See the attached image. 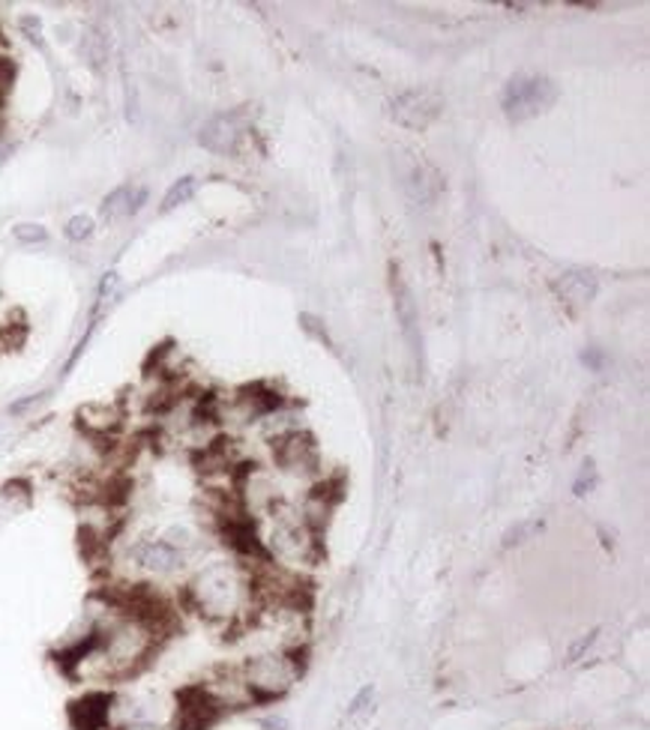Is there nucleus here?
<instances>
[{
    "instance_id": "obj_11",
    "label": "nucleus",
    "mask_w": 650,
    "mask_h": 730,
    "mask_svg": "<svg viewBox=\"0 0 650 730\" xmlns=\"http://www.w3.org/2000/svg\"><path fill=\"white\" fill-rule=\"evenodd\" d=\"M555 287H558L561 299L582 306V303H590L594 294H597V279H594L590 272L573 270V272H566V276H561V279L555 282Z\"/></svg>"
},
{
    "instance_id": "obj_15",
    "label": "nucleus",
    "mask_w": 650,
    "mask_h": 730,
    "mask_svg": "<svg viewBox=\"0 0 650 730\" xmlns=\"http://www.w3.org/2000/svg\"><path fill=\"white\" fill-rule=\"evenodd\" d=\"M15 243H22V246H39V243H46L49 240V231L37 222H22L13 228Z\"/></svg>"
},
{
    "instance_id": "obj_6",
    "label": "nucleus",
    "mask_w": 650,
    "mask_h": 730,
    "mask_svg": "<svg viewBox=\"0 0 650 730\" xmlns=\"http://www.w3.org/2000/svg\"><path fill=\"white\" fill-rule=\"evenodd\" d=\"M246 112H228L216 114L213 120L204 124L201 129V148L211 150L216 156H234L240 148V141L246 136Z\"/></svg>"
},
{
    "instance_id": "obj_14",
    "label": "nucleus",
    "mask_w": 650,
    "mask_h": 730,
    "mask_svg": "<svg viewBox=\"0 0 650 730\" xmlns=\"http://www.w3.org/2000/svg\"><path fill=\"white\" fill-rule=\"evenodd\" d=\"M93 228H97V222L90 216H85V213H78V216H73L66 222L63 234H66V240H73V243H85L88 236H93Z\"/></svg>"
},
{
    "instance_id": "obj_12",
    "label": "nucleus",
    "mask_w": 650,
    "mask_h": 730,
    "mask_svg": "<svg viewBox=\"0 0 650 730\" xmlns=\"http://www.w3.org/2000/svg\"><path fill=\"white\" fill-rule=\"evenodd\" d=\"M195 189H199V180H195V177H180V180H175V183L168 187V192H165L163 213L177 210V207L189 204L192 195H195Z\"/></svg>"
},
{
    "instance_id": "obj_16",
    "label": "nucleus",
    "mask_w": 650,
    "mask_h": 730,
    "mask_svg": "<svg viewBox=\"0 0 650 730\" xmlns=\"http://www.w3.org/2000/svg\"><path fill=\"white\" fill-rule=\"evenodd\" d=\"M543 530V521L534 518V521H519L513 530H507V536H504V548H513V545H522L527 542L534 533Z\"/></svg>"
},
{
    "instance_id": "obj_17",
    "label": "nucleus",
    "mask_w": 650,
    "mask_h": 730,
    "mask_svg": "<svg viewBox=\"0 0 650 730\" xmlns=\"http://www.w3.org/2000/svg\"><path fill=\"white\" fill-rule=\"evenodd\" d=\"M594 488H597V464H594V461H585V468H582V473H578L573 491L578 497H585V495H590Z\"/></svg>"
},
{
    "instance_id": "obj_4",
    "label": "nucleus",
    "mask_w": 650,
    "mask_h": 730,
    "mask_svg": "<svg viewBox=\"0 0 650 730\" xmlns=\"http://www.w3.org/2000/svg\"><path fill=\"white\" fill-rule=\"evenodd\" d=\"M187 554H180L177 548L165 542V539H138L129 548V563L136 566L141 575L148 578H168L187 566Z\"/></svg>"
},
{
    "instance_id": "obj_3",
    "label": "nucleus",
    "mask_w": 650,
    "mask_h": 730,
    "mask_svg": "<svg viewBox=\"0 0 650 730\" xmlns=\"http://www.w3.org/2000/svg\"><path fill=\"white\" fill-rule=\"evenodd\" d=\"M555 100H558V87L551 85L549 78H513L504 93V112L519 124L549 112Z\"/></svg>"
},
{
    "instance_id": "obj_10",
    "label": "nucleus",
    "mask_w": 650,
    "mask_h": 730,
    "mask_svg": "<svg viewBox=\"0 0 650 730\" xmlns=\"http://www.w3.org/2000/svg\"><path fill=\"white\" fill-rule=\"evenodd\" d=\"M81 417V428L93 437V440H112V434L120 428L124 413L109 405H88L78 413Z\"/></svg>"
},
{
    "instance_id": "obj_1",
    "label": "nucleus",
    "mask_w": 650,
    "mask_h": 730,
    "mask_svg": "<svg viewBox=\"0 0 650 730\" xmlns=\"http://www.w3.org/2000/svg\"><path fill=\"white\" fill-rule=\"evenodd\" d=\"M250 599V575L234 563H207L180 590L183 607L216 626H231L234 619L243 617Z\"/></svg>"
},
{
    "instance_id": "obj_22",
    "label": "nucleus",
    "mask_w": 650,
    "mask_h": 730,
    "mask_svg": "<svg viewBox=\"0 0 650 730\" xmlns=\"http://www.w3.org/2000/svg\"><path fill=\"white\" fill-rule=\"evenodd\" d=\"M267 728H270V730H285V721H282V718H270V721H267Z\"/></svg>"
},
{
    "instance_id": "obj_13",
    "label": "nucleus",
    "mask_w": 650,
    "mask_h": 730,
    "mask_svg": "<svg viewBox=\"0 0 650 730\" xmlns=\"http://www.w3.org/2000/svg\"><path fill=\"white\" fill-rule=\"evenodd\" d=\"M117 294H120V276L114 270L105 272L100 287H97V311H102L105 306H112L114 299H117Z\"/></svg>"
},
{
    "instance_id": "obj_8",
    "label": "nucleus",
    "mask_w": 650,
    "mask_h": 730,
    "mask_svg": "<svg viewBox=\"0 0 650 730\" xmlns=\"http://www.w3.org/2000/svg\"><path fill=\"white\" fill-rule=\"evenodd\" d=\"M144 201H148V189L144 187H138V183L117 187L112 195H105V201H102V219L105 222H124V219L136 216L144 207Z\"/></svg>"
},
{
    "instance_id": "obj_20",
    "label": "nucleus",
    "mask_w": 650,
    "mask_h": 730,
    "mask_svg": "<svg viewBox=\"0 0 650 730\" xmlns=\"http://www.w3.org/2000/svg\"><path fill=\"white\" fill-rule=\"evenodd\" d=\"M22 30H25L27 39H34V42L42 39V22H39L37 15H25V18H22Z\"/></svg>"
},
{
    "instance_id": "obj_9",
    "label": "nucleus",
    "mask_w": 650,
    "mask_h": 730,
    "mask_svg": "<svg viewBox=\"0 0 650 730\" xmlns=\"http://www.w3.org/2000/svg\"><path fill=\"white\" fill-rule=\"evenodd\" d=\"M393 303H396V318L402 323V335L408 338V345L417 354L420 350V333H417V306H413V297L408 285H405V279H402L399 272L393 270Z\"/></svg>"
},
{
    "instance_id": "obj_7",
    "label": "nucleus",
    "mask_w": 650,
    "mask_h": 730,
    "mask_svg": "<svg viewBox=\"0 0 650 730\" xmlns=\"http://www.w3.org/2000/svg\"><path fill=\"white\" fill-rule=\"evenodd\" d=\"M402 187H405V192H408V198H411L413 204L429 207V204H435V201L444 195V177H441V171L432 165V162L417 159V156H413V159L402 168Z\"/></svg>"
},
{
    "instance_id": "obj_18",
    "label": "nucleus",
    "mask_w": 650,
    "mask_h": 730,
    "mask_svg": "<svg viewBox=\"0 0 650 730\" xmlns=\"http://www.w3.org/2000/svg\"><path fill=\"white\" fill-rule=\"evenodd\" d=\"M597 635H600V631H588V635H582V638H578V641L566 650V665H575V662H582V658L588 656L590 646L597 644Z\"/></svg>"
},
{
    "instance_id": "obj_21",
    "label": "nucleus",
    "mask_w": 650,
    "mask_h": 730,
    "mask_svg": "<svg viewBox=\"0 0 650 730\" xmlns=\"http://www.w3.org/2000/svg\"><path fill=\"white\" fill-rule=\"evenodd\" d=\"M10 153H13V148H10L7 141H0V165L10 159Z\"/></svg>"
},
{
    "instance_id": "obj_2",
    "label": "nucleus",
    "mask_w": 650,
    "mask_h": 730,
    "mask_svg": "<svg viewBox=\"0 0 650 730\" xmlns=\"http://www.w3.org/2000/svg\"><path fill=\"white\" fill-rule=\"evenodd\" d=\"M240 674L250 686L255 704H267V701H276L288 694V689L297 682V677L303 674L301 650L291 646V650H282V653H262V656L246 658L240 665Z\"/></svg>"
},
{
    "instance_id": "obj_5",
    "label": "nucleus",
    "mask_w": 650,
    "mask_h": 730,
    "mask_svg": "<svg viewBox=\"0 0 650 730\" xmlns=\"http://www.w3.org/2000/svg\"><path fill=\"white\" fill-rule=\"evenodd\" d=\"M444 108V102L435 90L429 87H413V90H405L393 100V120L405 129H425Z\"/></svg>"
},
{
    "instance_id": "obj_19",
    "label": "nucleus",
    "mask_w": 650,
    "mask_h": 730,
    "mask_svg": "<svg viewBox=\"0 0 650 730\" xmlns=\"http://www.w3.org/2000/svg\"><path fill=\"white\" fill-rule=\"evenodd\" d=\"M372 704V689H364V692L357 694V697H354V701H351V706H348V716L351 718H357L360 716V713H364L366 706Z\"/></svg>"
}]
</instances>
